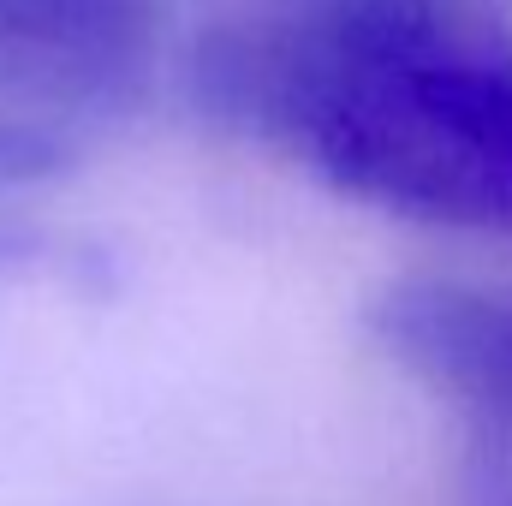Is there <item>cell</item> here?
Segmentation results:
<instances>
[{
	"mask_svg": "<svg viewBox=\"0 0 512 506\" xmlns=\"http://www.w3.org/2000/svg\"><path fill=\"white\" fill-rule=\"evenodd\" d=\"M370 334L393 364L453 399L483 441L512 447V286L411 274L370 298Z\"/></svg>",
	"mask_w": 512,
	"mask_h": 506,
	"instance_id": "obj_3",
	"label": "cell"
},
{
	"mask_svg": "<svg viewBox=\"0 0 512 506\" xmlns=\"http://www.w3.org/2000/svg\"><path fill=\"white\" fill-rule=\"evenodd\" d=\"M42 239L30 233V227H18V221H0V280L6 274H24L30 262H42Z\"/></svg>",
	"mask_w": 512,
	"mask_h": 506,
	"instance_id": "obj_5",
	"label": "cell"
},
{
	"mask_svg": "<svg viewBox=\"0 0 512 506\" xmlns=\"http://www.w3.org/2000/svg\"><path fill=\"white\" fill-rule=\"evenodd\" d=\"M72 161H78V137H72V126L0 102V191L48 185V179L72 173Z\"/></svg>",
	"mask_w": 512,
	"mask_h": 506,
	"instance_id": "obj_4",
	"label": "cell"
},
{
	"mask_svg": "<svg viewBox=\"0 0 512 506\" xmlns=\"http://www.w3.org/2000/svg\"><path fill=\"white\" fill-rule=\"evenodd\" d=\"M185 90L203 120L292 155L364 209L512 233V30L316 54L209 12Z\"/></svg>",
	"mask_w": 512,
	"mask_h": 506,
	"instance_id": "obj_1",
	"label": "cell"
},
{
	"mask_svg": "<svg viewBox=\"0 0 512 506\" xmlns=\"http://www.w3.org/2000/svg\"><path fill=\"white\" fill-rule=\"evenodd\" d=\"M161 42L167 0H0V102L72 131L131 114Z\"/></svg>",
	"mask_w": 512,
	"mask_h": 506,
	"instance_id": "obj_2",
	"label": "cell"
}]
</instances>
